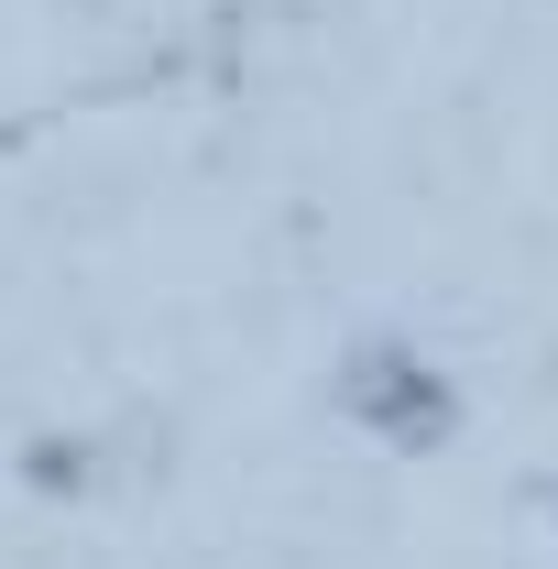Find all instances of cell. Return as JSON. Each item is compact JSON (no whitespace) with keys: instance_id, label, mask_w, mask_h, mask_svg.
<instances>
[{"instance_id":"cell-1","label":"cell","mask_w":558,"mask_h":569,"mask_svg":"<svg viewBox=\"0 0 558 569\" xmlns=\"http://www.w3.org/2000/svg\"><path fill=\"white\" fill-rule=\"evenodd\" d=\"M340 406L372 427L383 449H438V438L460 427V383H449L417 340H361V351L340 361Z\"/></svg>"}]
</instances>
